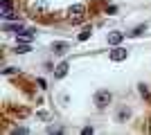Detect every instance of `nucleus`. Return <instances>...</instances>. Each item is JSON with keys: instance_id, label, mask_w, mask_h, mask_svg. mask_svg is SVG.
Here are the masks:
<instances>
[{"instance_id": "1", "label": "nucleus", "mask_w": 151, "mask_h": 135, "mask_svg": "<svg viewBox=\"0 0 151 135\" xmlns=\"http://www.w3.org/2000/svg\"><path fill=\"white\" fill-rule=\"evenodd\" d=\"M20 14L45 27H81L99 16L113 14L111 0H16Z\"/></svg>"}, {"instance_id": "2", "label": "nucleus", "mask_w": 151, "mask_h": 135, "mask_svg": "<svg viewBox=\"0 0 151 135\" xmlns=\"http://www.w3.org/2000/svg\"><path fill=\"white\" fill-rule=\"evenodd\" d=\"M93 101H95V108L97 110H104L108 106V104L113 101V95H111V90H97V92H95V97H93Z\"/></svg>"}, {"instance_id": "3", "label": "nucleus", "mask_w": 151, "mask_h": 135, "mask_svg": "<svg viewBox=\"0 0 151 135\" xmlns=\"http://www.w3.org/2000/svg\"><path fill=\"white\" fill-rule=\"evenodd\" d=\"M126 56H129V52H126L124 47H115V50H111V54H108L111 61H124Z\"/></svg>"}, {"instance_id": "4", "label": "nucleus", "mask_w": 151, "mask_h": 135, "mask_svg": "<svg viewBox=\"0 0 151 135\" xmlns=\"http://www.w3.org/2000/svg\"><path fill=\"white\" fill-rule=\"evenodd\" d=\"M68 50H70V43H65V41H54L52 43V52L54 54H65Z\"/></svg>"}, {"instance_id": "5", "label": "nucleus", "mask_w": 151, "mask_h": 135, "mask_svg": "<svg viewBox=\"0 0 151 135\" xmlns=\"http://www.w3.org/2000/svg\"><path fill=\"white\" fill-rule=\"evenodd\" d=\"M68 61H63V63H59L57 65V70H54V79H63L65 74H68Z\"/></svg>"}, {"instance_id": "6", "label": "nucleus", "mask_w": 151, "mask_h": 135, "mask_svg": "<svg viewBox=\"0 0 151 135\" xmlns=\"http://www.w3.org/2000/svg\"><path fill=\"white\" fill-rule=\"evenodd\" d=\"M122 39H124V34H122V32H111V34H108V36H106V41H108V43H120V41Z\"/></svg>"}, {"instance_id": "7", "label": "nucleus", "mask_w": 151, "mask_h": 135, "mask_svg": "<svg viewBox=\"0 0 151 135\" xmlns=\"http://www.w3.org/2000/svg\"><path fill=\"white\" fill-rule=\"evenodd\" d=\"M32 50V47H29V45H16V47H14V52H16V54H27V52H29Z\"/></svg>"}, {"instance_id": "8", "label": "nucleus", "mask_w": 151, "mask_h": 135, "mask_svg": "<svg viewBox=\"0 0 151 135\" xmlns=\"http://www.w3.org/2000/svg\"><path fill=\"white\" fill-rule=\"evenodd\" d=\"M140 95L149 99V88H147V84H140Z\"/></svg>"}]
</instances>
